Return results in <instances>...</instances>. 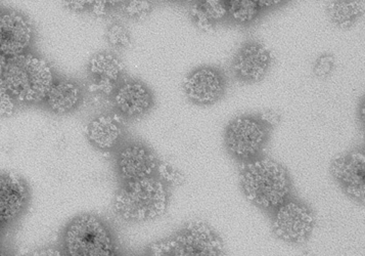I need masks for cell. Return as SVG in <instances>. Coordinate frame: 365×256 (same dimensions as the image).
I'll return each mask as SVG.
<instances>
[{
  "mask_svg": "<svg viewBox=\"0 0 365 256\" xmlns=\"http://www.w3.org/2000/svg\"><path fill=\"white\" fill-rule=\"evenodd\" d=\"M34 31L25 16L15 11H0V51L9 58L27 53Z\"/></svg>",
  "mask_w": 365,
  "mask_h": 256,
  "instance_id": "cell-9",
  "label": "cell"
},
{
  "mask_svg": "<svg viewBox=\"0 0 365 256\" xmlns=\"http://www.w3.org/2000/svg\"><path fill=\"white\" fill-rule=\"evenodd\" d=\"M167 1L176 2V4H183V2L190 1V0H167Z\"/></svg>",
  "mask_w": 365,
  "mask_h": 256,
  "instance_id": "cell-30",
  "label": "cell"
},
{
  "mask_svg": "<svg viewBox=\"0 0 365 256\" xmlns=\"http://www.w3.org/2000/svg\"><path fill=\"white\" fill-rule=\"evenodd\" d=\"M98 1L101 2L103 6H107L108 9L112 11L113 9L119 8L120 4H121L124 0H98Z\"/></svg>",
  "mask_w": 365,
  "mask_h": 256,
  "instance_id": "cell-28",
  "label": "cell"
},
{
  "mask_svg": "<svg viewBox=\"0 0 365 256\" xmlns=\"http://www.w3.org/2000/svg\"><path fill=\"white\" fill-rule=\"evenodd\" d=\"M66 252L72 256H109L115 251L109 227L98 216L82 215L71 220L63 236Z\"/></svg>",
  "mask_w": 365,
  "mask_h": 256,
  "instance_id": "cell-5",
  "label": "cell"
},
{
  "mask_svg": "<svg viewBox=\"0 0 365 256\" xmlns=\"http://www.w3.org/2000/svg\"><path fill=\"white\" fill-rule=\"evenodd\" d=\"M118 9L125 18L140 21L152 14L154 4L150 0H124Z\"/></svg>",
  "mask_w": 365,
  "mask_h": 256,
  "instance_id": "cell-20",
  "label": "cell"
},
{
  "mask_svg": "<svg viewBox=\"0 0 365 256\" xmlns=\"http://www.w3.org/2000/svg\"><path fill=\"white\" fill-rule=\"evenodd\" d=\"M255 0H228V15L239 24L246 25L254 22L261 11Z\"/></svg>",
  "mask_w": 365,
  "mask_h": 256,
  "instance_id": "cell-19",
  "label": "cell"
},
{
  "mask_svg": "<svg viewBox=\"0 0 365 256\" xmlns=\"http://www.w3.org/2000/svg\"><path fill=\"white\" fill-rule=\"evenodd\" d=\"M167 206L166 187L153 176L125 183L114 199L117 215L131 222L155 220L164 215Z\"/></svg>",
  "mask_w": 365,
  "mask_h": 256,
  "instance_id": "cell-3",
  "label": "cell"
},
{
  "mask_svg": "<svg viewBox=\"0 0 365 256\" xmlns=\"http://www.w3.org/2000/svg\"><path fill=\"white\" fill-rule=\"evenodd\" d=\"M83 93L76 81L71 79L55 81L46 96L49 111L56 115H65L74 111L81 104Z\"/></svg>",
  "mask_w": 365,
  "mask_h": 256,
  "instance_id": "cell-17",
  "label": "cell"
},
{
  "mask_svg": "<svg viewBox=\"0 0 365 256\" xmlns=\"http://www.w3.org/2000/svg\"><path fill=\"white\" fill-rule=\"evenodd\" d=\"M113 100L120 114L128 118L143 116L154 105L150 89L143 82L136 81H124L117 86Z\"/></svg>",
  "mask_w": 365,
  "mask_h": 256,
  "instance_id": "cell-14",
  "label": "cell"
},
{
  "mask_svg": "<svg viewBox=\"0 0 365 256\" xmlns=\"http://www.w3.org/2000/svg\"><path fill=\"white\" fill-rule=\"evenodd\" d=\"M334 58L331 55H324L317 58L314 64V74L319 78H326L333 71Z\"/></svg>",
  "mask_w": 365,
  "mask_h": 256,
  "instance_id": "cell-25",
  "label": "cell"
},
{
  "mask_svg": "<svg viewBox=\"0 0 365 256\" xmlns=\"http://www.w3.org/2000/svg\"><path fill=\"white\" fill-rule=\"evenodd\" d=\"M28 197L22 178L14 173L0 175V225L13 222L23 213Z\"/></svg>",
  "mask_w": 365,
  "mask_h": 256,
  "instance_id": "cell-15",
  "label": "cell"
},
{
  "mask_svg": "<svg viewBox=\"0 0 365 256\" xmlns=\"http://www.w3.org/2000/svg\"><path fill=\"white\" fill-rule=\"evenodd\" d=\"M157 168L155 155L141 144L125 145L117 156L118 171L125 182L150 178Z\"/></svg>",
  "mask_w": 365,
  "mask_h": 256,
  "instance_id": "cell-13",
  "label": "cell"
},
{
  "mask_svg": "<svg viewBox=\"0 0 365 256\" xmlns=\"http://www.w3.org/2000/svg\"><path fill=\"white\" fill-rule=\"evenodd\" d=\"M261 9H273L282 6L287 0H255Z\"/></svg>",
  "mask_w": 365,
  "mask_h": 256,
  "instance_id": "cell-27",
  "label": "cell"
},
{
  "mask_svg": "<svg viewBox=\"0 0 365 256\" xmlns=\"http://www.w3.org/2000/svg\"><path fill=\"white\" fill-rule=\"evenodd\" d=\"M225 76L212 67L197 68L183 81V91L188 100L200 106L215 104L225 95Z\"/></svg>",
  "mask_w": 365,
  "mask_h": 256,
  "instance_id": "cell-10",
  "label": "cell"
},
{
  "mask_svg": "<svg viewBox=\"0 0 365 256\" xmlns=\"http://www.w3.org/2000/svg\"><path fill=\"white\" fill-rule=\"evenodd\" d=\"M274 210L272 232L277 238L289 244H303L310 238L317 220L308 206L289 199Z\"/></svg>",
  "mask_w": 365,
  "mask_h": 256,
  "instance_id": "cell-7",
  "label": "cell"
},
{
  "mask_svg": "<svg viewBox=\"0 0 365 256\" xmlns=\"http://www.w3.org/2000/svg\"><path fill=\"white\" fill-rule=\"evenodd\" d=\"M93 0H65L66 6L75 13L89 11Z\"/></svg>",
  "mask_w": 365,
  "mask_h": 256,
  "instance_id": "cell-26",
  "label": "cell"
},
{
  "mask_svg": "<svg viewBox=\"0 0 365 256\" xmlns=\"http://www.w3.org/2000/svg\"><path fill=\"white\" fill-rule=\"evenodd\" d=\"M272 63V55L264 46L258 42H249L233 56L232 69L240 81L256 83L264 78Z\"/></svg>",
  "mask_w": 365,
  "mask_h": 256,
  "instance_id": "cell-11",
  "label": "cell"
},
{
  "mask_svg": "<svg viewBox=\"0 0 365 256\" xmlns=\"http://www.w3.org/2000/svg\"><path fill=\"white\" fill-rule=\"evenodd\" d=\"M86 133L94 147L108 151L119 144L123 135V128L116 115L103 114L89 122Z\"/></svg>",
  "mask_w": 365,
  "mask_h": 256,
  "instance_id": "cell-16",
  "label": "cell"
},
{
  "mask_svg": "<svg viewBox=\"0 0 365 256\" xmlns=\"http://www.w3.org/2000/svg\"><path fill=\"white\" fill-rule=\"evenodd\" d=\"M331 175L346 195L364 203L365 197L364 153L356 150L339 155L331 161Z\"/></svg>",
  "mask_w": 365,
  "mask_h": 256,
  "instance_id": "cell-8",
  "label": "cell"
},
{
  "mask_svg": "<svg viewBox=\"0 0 365 256\" xmlns=\"http://www.w3.org/2000/svg\"><path fill=\"white\" fill-rule=\"evenodd\" d=\"M0 227H1V225H0ZM0 235H1V230H0Z\"/></svg>",
  "mask_w": 365,
  "mask_h": 256,
  "instance_id": "cell-31",
  "label": "cell"
},
{
  "mask_svg": "<svg viewBox=\"0 0 365 256\" xmlns=\"http://www.w3.org/2000/svg\"><path fill=\"white\" fill-rule=\"evenodd\" d=\"M123 70V65L116 56L110 53H96L87 65L91 91L100 96L114 95Z\"/></svg>",
  "mask_w": 365,
  "mask_h": 256,
  "instance_id": "cell-12",
  "label": "cell"
},
{
  "mask_svg": "<svg viewBox=\"0 0 365 256\" xmlns=\"http://www.w3.org/2000/svg\"><path fill=\"white\" fill-rule=\"evenodd\" d=\"M2 79L16 102L39 104L55 82L53 68L46 60L34 53L9 58Z\"/></svg>",
  "mask_w": 365,
  "mask_h": 256,
  "instance_id": "cell-2",
  "label": "cell"
},
{
  "mask_svg": "<svg viewBox=\"0 0 365 256\" xmlns=\"http://www.w3.org/2000/svg\"><path fill=\"white\" fill-rule=\"evenodd\" d=\"M9 58L0 51V77L4 75V70H6V65H8Z\"/></svg>",
  "mask_w": 365,
  "mask_h": 256,
  "instance_id": "cell-29",
  "label": "cell"
},
{
  "mask_svg": "<svg viewBox=\"0 0 365 256\" xmlns=\"http://www.w3.org/2000/svg\"><path fill=\"white\" fill-rule=\"evenodd\" d=\"M16 101L9 91L6 82L0 77V117H8L14 114Z\"/></svg>",
  "mask_w": 365,
  "mask_h": 256,
  "instance_id": "cell-23",
  "label": "cell"
},
{
  "mask_svg": "<svg viewBox=\"0 0 365 256\" xmlns=\"http://www.w3.org/2000/svg\"><path fill=\"white\" fill-rule=\"evenodd\" d=\"M331 24L348 29L359 22L364 16V0H333L327 8Z\"/></svg>",
  "mask_w": 365,
  "mask_h": 256,
  "instance_id": "cell-18",
  "label": "cell"
},
{
  "mask_svg": "<svg viewBox=\"0 0 365 256\" xmlns=\"http://www.w3.org/2000/svg\"><path fill=\"white\" fill-rule=\"evenodd\" d=\"M200 6L212 23L223 20L228 15L225 0H201Z\"/></svg>",
  "mask_w": 365,
  "mask_h": 256,
  "instance_id": "cell-22",
  "label": "cell"
},
{
  "mask_svg": "<svg viewBox=\"0 0 365 256\" xmlns=\"http://www.w3.org/2000/svg\"><path fill=\"white\" fill-rule=\"evenodd\" d=\"M106 39L112 48L123 49L128 48L131 43L130 33L121 23H114L108 28Z\"/></svg>",
  "mask_w": 365,
  "mask_h": 256,
  "instance_id": "cell-21",
  "label": "cell"
},
{
  "mask_svg": "<svg viewBox=\"0 0 365 256\" xmlns=\"http://www.w3.org/2000/svg\"><path fill=\"white\" fill-rule=\"evenodd\" d=\"M154 255L218 256L225 253V246L210 225L202 220H192L175 235L150 245Z\"/></svg>",
  "mask_w": 365,
  "mask_h": 256,
  "instance_id": "cell-4",
  "label": "cell"
},
{
  "mask_svg": "<svg viewBox=\"0 0 365 256\" xmlns=\"http://www.w3.org/2000/svg\"><path fill=\"white\" fill-rule=\"evenodd\" d=\"M240 173L242 191L258 208L272 210L289 199L291 180L286 168L270 158L245 161Z\"/></svg>",
  "mask_w": 365,
  "mask_h": 256,
  "instance_id": "cell-1",
  "label": "cell"
},
{
  "mask_svg": "<svg viewBox=\"0 0 365 256\" xmlns=\"http://www.w3.org/2000/svg\"><path fill=\"white\" fill-rule=\"evenodd\" d=\"M267 140V129L262 121L251 116L233 119L225 135L228 153L240 161L257 158Z\"/></svg>",
  "mask_w": 365,
  "mask_h": 256,
  "instance_id": "cell-6",
  "label": "cell"
},
{
  "mask_svg": "<svg viewBox=\"0 0 365 256\" xmlns=\"http://www.w3.org/2000/svg\"><path fill=\"white\" fill-rule=\"evenodd\" d=\"M188 14H190V19H192L194 24L202 31H211L213 29L214 23L209 20L208 16L204 13L200 4H192Z\"/></svg>",
  "mask_w": 365,
  "mask_h": 256,
  "instance_id": "cell-24",
  "label": "cell"
}]
</instances>
